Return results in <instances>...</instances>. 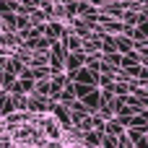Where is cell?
<instances>
[{
    "instance_id": "6da1fadb",
    "label": "cell",
    "mask_w": 148,
    "mask_h": 148,
    "mask_svg": "<svg viewBox=\"0 0 148 148\" xmlns=\"http://www.w3.org/2000/svg\"><path fill=\"white\" fill-rule=\"evenodd\" d=\"M42 127L49 133V138H60V127H57L52 120H42Z\"/></svg>"
},
{
    "instance_id": "7a4b0ae2",
    "label": "cell",
    "mask_w": 148,
    "mask_h": 148,
    "mask_svg": "<svg viewBox=\"0 0 148 148\" xmlns=\"http://www.w3.org/2000/svg\"><path fill=\"white\" fill-rule=\"evenodd\" d=\"M3 68H5V60H3V57H0V70H3Z\"/></svg>"
}]
</instances>
